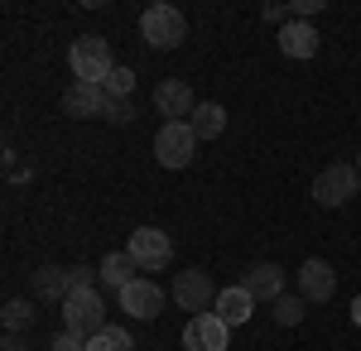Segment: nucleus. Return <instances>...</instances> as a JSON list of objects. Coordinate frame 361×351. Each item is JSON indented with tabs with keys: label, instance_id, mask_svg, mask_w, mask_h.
I'll return each mask as SVG.
<instances>
[{
	"label": "nucleus",
	"instance_id": "nucleus-1",
	"mask_svg": "<svg viewBox=\"0 0 361 351\" xmlns=\"http://www.w3.org/2000/svg\"><path fill=\"white\" fill-rule=\"evenodd\" d=\"M140 34H145L149 49H178V44L188 39V20H183L178 5L154 0V5H145V15H140Z\"/></svg>",
	"mask_w": 361,
	"mask_h": 351
},
{
	"label": "nucleus",
	"instance_id": "nucleus-2",
	"mask_svg": "<svg viewBox=\"0 0 361 351\" xmlns=\"http://www.w3.org/2000/svg\"><path fill=\"white\" fill-rule=\"evenodd\" d=\"M68 63H73V73L78 82H92V87H102V82L111 78V44L102 39V34H82V39H73V49H68Z\"/></svg>",
	"mask_w": 361,
	"mask_h": 351
},
{
	"label": "nucleus",
	"instance_id": "nucleus-3",
	"mask_svg": "<svg viewBox=\"0 0 361 351\" xmlns=\"http://www.w3.org/2000/svg\"><path fill=\"white\" fill-rule=\"evenodd\" d=\"M63 327L78 332V337H97L106 327V303L97 289H73L68 303H63Z\"/></svg>",
	"mask_w": 361,
	"mask_h": 351
},
{
	"label": "nucleus",
	"instance_id": "nucleus-4",
	"mask_svg": "<svg viewBox=\"0 0 361 351\" xmlns=\"http://www.w3.org/2000/svg\"><path fill=\"white\" fill-rule=\"evenodd\" d=\"M361 188V168L357 164H328L318 178H313V202L318 207H342V202H352Z\"/></svg>",
	"mask_w": 361,
	"mask_h": 351
},
{
	"label": "nucleus",
	"instance_id": "nucleus-5",
	"mask_svg": "<svg viewBox=\"0 0 361 351\" xmlns=\"http://www.w3.org/2000/svg\"><path fill=\"white\" fill-rule=\"evenodd\" d=\"M197 154V135L188 121H164L159 125V135H154V159L164 164V168H188Z\"/></svg>",
	"mask_w": 361,
	"mask_h": 351
},
{
	"label": "nucleus",
	"instance_id": "nucleus-6",
	"mask_svg": "<svg viewBox=\"0 0 361 351\" xmlns=\"http://www.w3.org/2000/svg\"><path fill=\"white\" fill-rule=\"evenodd\" d=\"M217 284H212V274L207 270H178V279H173V289H169V298L178 303V308H188V313H212L217 308Z\"/></svg>",
	"mask_w": 361,
	"mask_h": 351
},
{
	"label": "nucleus",
	"instance_id": "nucleus-7",
	"mask_svg": "<svg viewBox=\"0 0 361 351\" xmlns=\"http://www.w3.org/2000/svg\"><path fill=\"white\" fill-rule=\"evenodd\" d=\"M231 347V327L217 313H197L183 327V351H226Z\"/></svg>",
	"mask_w": 361,
	"mask_h": 351
},
{
	"label": "nucleus",
	"instance_id": "nucleus-8",
	"mask_svg": "<svg viewBox=\"0 0 361 351\" xmlns=\"http://www.w3.org/2000/svg\"><path fill=\"white\" fill-rule=\"evenodd\" d=\"M130 255H135L140 270H164L169 260H173V241H169L159 226H140L135 236H130V245H126Z\"/></svg>",
	"mask_w": 361,
	"mask_h": 351
},
{
	"label": "nucleus",
	"instance_id": "nucleus-9",
	"mask_svg": "<svg viewBox=\"0 0 361 351\" xmlns=\"http://www.w3.org/2000/svg\"><path fill=\"white\" fill-rule=\"evenodd\" d=\"M299 294L308 298V303H328V298L337 294V270L328 265V260H304L299 265Z\"/></svg>",
	"mask_w": 361,
	"mask_h": 351
},
{
	"label": "nucleus",
	"instance_id": "nucleus-10",
	"mask_svg": "<svg viewBox=\"0 0 361 351\" xmlns=\"http://www.w3.org/2000/svg\"><path fill=\"white\" fill-rule=\"evenodd\" d=\"M154 106H159L164 121H193V111H197L193 87H188V82H178V78L159 82V87H154Z\"/></svg>",
	"mask_w": 361,
	"mask_h": 351
},
{
	"label": "nucleus",
	"instance_id": "nucleus-11",
	"mask_svg": "<svg viewBox=\"0 0 361 351\" xmlns=\"http://www.w3.org/2000/svg\"><path fill=\"white\" fill-rule=\"evenodd\" d=\"M121 308L130 313V318H159L164 313V289L154 284V279H135L130 289H121Z\"/></svg>",
	"mask_w": 361,
	"mask_h": 351
},
{
	"label": "nucleus",
	"instance_id": "nucleus-12",
	"mask_svg": "<svg viewBox=\"0 0 361 351\" xmlns=\"http://www.w3.org/2000/svg\"><path fill=\"white\" fill-rule=\"evenodd\" d=\"M318 29L308 25V20H289V25H279V54L294 58V63H308V58L318 54Z\"/></svg>",
	"mask_w": 361,
	"mask_h": 351
},
{
	"label": "nucleus",
	"instance_id": "nucleus-13",
	"mask_svg": "<svg viewBox=\"0 0 361 351\" xmlns=\"http://www.w3.org/2000/svg\"><path fill=\"white\" fill-rule=\"evenodd\" d=\"M106 106H111L106 87H92V82H78V87L63 97V111L78 116V121H87V116H106Z\"/></svg>",
	"mask_w": 361,
	"mask_h": 351
},
{
	"label": "nucleus",
	"instance_id": "nucleus-14",
	"mask_svg": "<svg viewBox=\"0 0 361 351\" xmlns=\"http://www.w3.org/2000/svg\"><path fill=\"white\" fill-rule=\"evenodd\" d=\"M212 313H217L226 327H241V323H250V313H255V294H250L246 284H231V289L217 294V308H212Z\"/></svg>",
	"mask_w": 361,
	"mask_h": 351
},
{
	"label": "nucleus",
	"instance_id": "nucleus-15",
	"mask_svg": "<svg viewBox=\"0 0 361 351\" xmlns=\"http://www.w3.org/2000/svg\"><path fill=\"white\" fill-rule=\"evenodd\" d=\"M241 284H246V289H250L255 298H265V303L284 298V270H279L275 260H260V265H250Z\"/></svg>",
	"mask_w": 361,
	"mask_h": 351
},
{
	"label": "nucleus",
	"instance_id": "nucleus-16",
	"mask_svg": "<svg viewBox=\"0 0 361 351\" xmlns=\"http://www.w3.org/2000/svg\"><path fill=\"white\" fill-rule=\"evenodd\" d=\"M0 323H5V337H20L39 323V298H10L0 308Z\"/></svg>",
	"mask_w": 361,
	"mask_h": 351
},
{
	"label": "nucleus",
	"instance_id": "nucleus-17",
	"mask_svg": "<svg viewBox=\"0 0 361 351\" xmlns=\"http://www.w3.org/2000/svg\"><path fill=\"white\" fill-rule=\"evenodd\" d=\"M34 298H39V303H68V270L39 265V270H34Z\"/></svg>",
	"mask_w": 361,
	"mask_h": 351
},
{
	"label": "nucleus",
	"instance_id": "nucleus-18",
	"mask_svg": "<svg viewBox=\"0 0 361 351\" xmlns=\"http://www.w3.org/2000/svg\"><path fill=\"white\" fill-rule=\"evenodd\" d=\"M102 279L111 284V289H130L140 279V265H135V255L130 250H111L106 260H102Z\"/></svg>",
	"mask_w": 361,
	"mask_h": 351
},
{
	"label": "nucleus",
	"instance_id": "nucleus-19",
	"mask_svg": "<svg viewBox=\"0 0 361 351\" xmlns=\"http://www.w3.org/2000/svg\"><path fill=\"white\" fill-rule=\"evenodd\" d=\"M188 125H193L197 140H217L226 130V106H222V101H197V111H193Z\"/></svg>",
	"mask_w": 361,
	"mask_h": 351
},
{
	"label": "nucleus",
	"instance_id": "nucleus-20",
	"mask_svg": "<svg viewBox=\"0 0 361 351\" xmlns=\"http://www.w3.org/2000/svg\"><path fill=\"white\" fill-rule=\"evenodd\" d=\"M87 351H135V342H130V332L126 327H102L97 337H87Z\"/></svg>",
	"mask_w": 361,
	"mask_h": 351
},
{
	"label": "nucleus",
	"instance_id": "nucleus-21",
	"mask_svg": "<svg viewBox=\"0 0 361 351\" xmlns=\"http://www.w3.org/2000/svg\"><path fill=\"white\" fill-rule=\"evenodd\" d=\"M270 308H275V323L279 327H299V323H304V313H308V298L304 294H284V298H275Z\"/></svg>",
	"mask_w": 361,
	"mask_h": 351
},
{
	"label": "nucleus",
	"instance_id": "nucleus-22",
	"mask_svg": "<svg viewBox=\"0 0 361 351\" xmlns=\"http://www.w3.org/2000/svg\"><path fill=\"white\" fill-rule=\"evenodd\" d=\"M102 87H106V97H111V101H126V97H130V92H135V73H130V68H121V63H116V68H111V78L102 82Z\"/></svg>",
	"mask_w": 361,
	"mask_h": 351
},
{
	"label": "nucleus",
	"instance_id": "nucleus-23",
	"mask_svg": "<svg viewBox=\"0 0 361 351\" xmlns=\"http://www.w3.org/2000/svg\"><path fill=\"white\" fill-rule=\"evenodd\" d=\"M97 274L102 270H92V265H73V270H68V294H73V289H92Z\"/></svg>",
	"mask_w": 361,
	"mask_h": 351
},
{
	"label": "nucleus",
	"instance_id": "nucleus-24",
	"mask_svg": "<svg viewBox=\"0 0 361 351\" xmlns=\"http://www.w3.org/2000/svg\"><path fill=\"white\" fill-rule=\"evenodd\" d=\"M54 351H87V337H78V332L63 327V332L54 337Z\"/></svg>",
	"mask_w": 361,
	"mask_h": 351
},
{
	"label": "nucleus",
	"instance_id": "nucleus-25",
	"mask_svg": "<svg viewBox=\"0 0 361 351\" xmlns=\"http://www.w3.org/2000/svg\"><path fill=\"white\" fill-rule=\"evenodd\" d=\"M323 10V0H299V5H289V20H313Z\"/></svg>",
	"mask_w": 361,
	"mask_h": 351
},
{
	"label": "nucleus",
	"instance_id": "nucleus-26",
	"mask_svg": "<svg viewBox=\"0 0 361 351\" xmlns=\"http://www.w3.org/2000/svg\"><path fill=\"white\" fill-rule=\"evenodd\" d=\"M130 116H135V111H130V101H111V106H106V121H116V125H126Z\"/></svg>",
	"mask_w": 361,
	"mask_h": 351
},
{
	"label": "nucleus",
	"instance_id": "nucleus-27",
	"mask_svg": "<svg viewBox=\"0 0 361 351\" xmlns=\"http://www.w3.org/2000/svg\"><path fill=\"white\" fill-rule=\"evenodd\" d=\"M260 15H265V20H284V15H289V5H275V0H270V5H260Z\"/></svg>",
	"mask_w": 361,
	"mask_h": 351
},
{
	"label": "nucleus",
	"instance_id": "nucleus-28",
	"mask_svg": "<svg viewBox=\"0 0 361 351\" xmlns=\"http://www.w3.org/2000/svg\"><path fill=\"white\" fill-rule=\"evenodd\" d=\"M0 351H29V342H25V337H5V342H0Z\"/></svg>",
	"mask_w": 361,
	"mask_h": 351
},
{
	"label": "nucleus",
	"instance_id": "nucleus-29",
	"mask_svg": "<svg viewBox=\"0 0 361 351\" xmlns=\"http://www.w3.org/2000/svg\"><path fill=\"white\" fill-rule=\"evenodd\" d=\"M352 323H357V327H361V294H357V298H352Z\"/></svg>",
	"mask_w": 361,
	"mask_h": 351
},
{
	"label": "nucleus",
	"instance_id": "nucleus-30",
	"mask_svg": "<svg viewBox=\"0 0 361 351\" xmlns=\"http://www.w3.org/2000/svg\"><path fill=\"white\" fill-rule=\"evenodd\" d=\"M357 168H361V154H357Z\"/></svg>",
	"mask_w": 361,
	"mask_h": 351
}]
</instances>
